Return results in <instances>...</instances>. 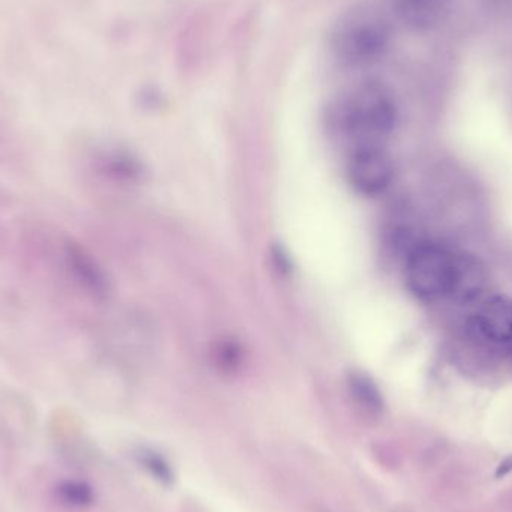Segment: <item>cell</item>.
Masks as SVG:
<instances>
[{
    "label": "cell",
    "instance_id": "1",
    "mask_svg": "<svg viewBox=\"0 0 512 512\" xmlns=\"http://www.w3.org/2000/svg\"><path fill=\"white\" fill-rule=\"evenodd\" d=\"M397 108L393 99L376 87H367L346 102L340 114V126L355 147L379 146L393 132Z\"/></svg>",
    "mask_w": 512,
    "mask_h": 512
},
{
    "label": "cell",
    "instance_id": "2",
    "mask_svg": "<svg viewBox=\"0 0 512 512\" xmlns=\"http://www.w3.org/2000/svg\"><path fill=\"white\" fill-rule=\"evenodd\" d=\"M57 271L78 292L93 301H105L111 294V282L104 267L89 249L72 237H60L53 249Z\"/></svg>",
    "mask_w": 512,
    "mask_h": 512
},
{
    "label": "cell",
    "instance_id": "3",
    "mask_svg": "<svg viewBox=\"0 0 512 512\" xmlns=\"http://www.w3.org/2000/svg\"><path fill=\"white\" fill-rule=\"evenodd\" d=\"M454 255L430 243H417L406 256V282L412 294L435 300L450 292Z\"/></svg>",
    "mask_w": 512,
    "mask_h": 512
},
{
    "label": "cell",
    "instance_id": "4",
    "mask_svg": "<svg viewBox=\"0 0 512 512\" xmlns=\"http://www.w3.org/2000/svg\"><path fill=\"white\" fill-rule=\"evenodd\" d=\"M394 162L381 146L355 147L348 161L349 183L358 194L376 197L390 188Z\"/></svg>",
    "mask_w": 512,
    "mask_h": 512
},
{
    "label": "cell",
    "instance_id": "5",
    "mask_svg": "<svg viewBox=\"0 0 512 512\" xmlns=\"http://www.w3.org/2000/svg\"><path fill=\"white\" fill-rule=\"evenodd\" d=\"M486 268L472 255H454L450 295L459 303L475 300L486 286Z\"/></svg>",
    "mask_w": 512,
    "mask_h": 512
},
{
    "label": "cell",
    "instance_id": "6",
    "mask_svg": "<svg viewBox=\"0 0 512 512\" xmlns=\"http://www.w3.org/2000/svg\"><path fill=\"white\" fill-rule=\"evenodd\" d=\"M93 171L105 179L116 183L138 182L141 164L128 152L119 147L98 149L90 156Z\"/></svg>",
    "mask_w": 512,
    "mask_h": 512
},
{
    "label": "cell",
    "instance_id": "7",
    "mask_svg": "<svg viewBox=\"0 0 512 512\" xmlns=\"http://www.w3.org/2000/svg\"><path fill=\"white\" fill-rule=\"evenodd\" d=\"M388 48V32L381 24L369 23L358 27L346 41V56L351 62L373 63L384 56Z\"/></svg>",
    "mask_w": 512,
    "mask_h": 512
},
{
    "label": "cell",
    "instance_id": "8",
    "mask_svg": "<svg viewBox=\"0 0 512 512\" xmlns=\"http://www.w3.org/2000/svg\"><path fill=\"white\" fill-rule=\"evenodd\" d=\"M478 328L487 339L496 343L512 340V301L510 298L496 295L481 307L477 316Z\"/></svg>",
    "mask_w": 512,
    "mask_h": 512
},
{
    "label": "cell",
    "instance_id": "9",
    "mask_svg": "<svg viewBox=\"0 0 512 512\" xmlns=\"http://www.w3.org/2000/svg\"><path fill=\"white\" fill-rule=\"evenodd\" d=\"M349 393L357 408L367 417L376 418L384 411V399L375 382L364 373H352L348 379Z\"/></svg>",
    "mask_w": 512,
    "mask_h": 512
},
{
    "label": "cell",
    "instance_id": "10",
    "mask_svg": "<svg viewBox=\"0 0 512 512\" xmlns=\"http://www.w3.org/2000/svg\"><path fill=\"white\" fill-rule=\"evenodd\" d=\"M397 14L406 26L415 30H426L438 20L435 0H397Z\"/></svg>",
    "mask_w": 512,
    "mask_h": 512
},
{
    "label": "cell",
    "instance_id": "11",
    "mask_svg": "<svg viewBox=\"0 0 512 512\" xmlns=\"http://www.w3.org/2000/svg\"><path fill=\"white\" fill-rule=\"evenodd\" d=\"M54 498L63 505V507L75 508H87L93 504L92 487L89 484L83 483V481L77 480H63L56 484L54 487Z\"/></svg>",
    "mask_w": 512,
    "mask_h": 512
},
{
    "label": "cell",
    "instance_id": "12",
    "mask_svg": "<svg viewBox=\"0 0 512 512\" xmlns=\"http://www.w3.org/2000/svg\"><path fill=\"white\" fill-rule=\"evenodd\" d=\"M141 465L144 466L147 472H150L152 477H155L159 483L171 484L174 480L173 471H171L170 465L165 462L164 457L159 456L158 453L146 450L140 454Z\"/></svg>",
    "mask_w": 512,
    "mask_h": 512
},
{
    "label": "cell",
    "instance_id": "13",
    "mask_svg": "<svg viewBox=\"0 0 512 512\" xmlns=\"http://www.w3.org/2000/svg\"><path fill=\"white\" fill-rule=\"evenodd\" d=\"M219 363L224 367H230L233 369L236 364L240 363L239 349L234 345H224L219 352Z\"/></svg>",
    "mask_w": 512,
    "mask_h": 512
},
{
    "label": "cell",
    "instance_id": "14",
    "mask_svg": "<svg viewBox=\"0 0 512 512\" xmlns=\"http://www.w3.org/2000/svg\"><path fill=\"white\" fill-rule=\"evenodd\" d=\"M512 472V456L507 457L501 465L498 466V471H496V477L504 478L507 477L508 474Z\"/></svg>",
    "mask_w": 512,
    "mask_h": 512
},
{
    "label": "cell",
    "instance_id": "15",
    "mask_svg": "<svg viewBox=\"0 0 512 512\" xmlns=\"http://www.w3.org/2000/svg\"><path fill=\"white\" fill-rule=\"evenodd\" d=\"M6 245V231L3 230L2 224H0V254H2L3 249H5Z\"/></svg>",
    "mask_w": 512,
    "mask_h": 512
}]
</instances>
